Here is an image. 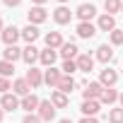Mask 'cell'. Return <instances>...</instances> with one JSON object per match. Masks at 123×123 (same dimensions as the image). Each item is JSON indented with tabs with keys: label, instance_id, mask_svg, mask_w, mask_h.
<instances>
[{
	"label": "cell",
	"instance_id": "7a4b0ae2",
	"mask_svg": "<svg viewBox=\"0 0 123 123\" xmlns=\"http://www.w3.org/2000/svg\"><path fill=\"white\" fill-rule=\"evenodd\" d=\"M60 80H63V70H58V68H46V70H43V82H46L48 87L58 89Z\"/></svg>",
	"mask_w": 123,
	"mask_h": 123
},
{
	"label": "cell",
	"instance_id": "5bb4252c",
	"mask_svg": "<svg viewBox=\"0 0 123 123\" xmlns=\"http://www.w3.org/2000/svg\"><path fill=\"white\" fill-rule=\"evenodd\" d=\"M99 82H101L104 87H113V85L118 82V73H116V70H111V68L106 65V68L101 70V75H99Z\"/></svg>",
	"mask_w": 123,
	"mask_h": 123
},
{
	"label": "cell",
	"instance_id": "7402d4cb",
	"mask_svg": "<svg viewBox=\"0 0 123 123\" xmlns=\"http://www.w3.org/2000/svg\"><path fill=\"white\" fill-rule=\"evenodd\" d=\"M51 104H53L55 109H65V106H68V94L53 89V92H51Z\"/></svg>",
	"mask_w": 123,
	"mask_h": 123
},
{
	"label": "cell",
	"instance_id": "9c48e42d",
	"mask_svg": "<svg viewBox=\"0 0 123 123\" xmlns=\"http://www.w3.org/2000/svg\"><path fill=\"white\" fill-rule=\"evenodd\" d=\"M70 19H73V12H70L65 5H58V7L53 10V22H55V24H70Z\"/></svg>",
	"mask_w": 123,
	"mask_h": 123
},
{
	"label": "cell",
	"instance_id": "7c38bea8",
	"mask_svg": "<svg viewBox=\"0 0 123 123\" xmlns=\"http://www.w3.org/2000/svg\"><path fill=\"white\" fill-rule=\"evenodd\" d=\"M60 55H63V60H75L80 55V48L75 41H65L63 46H60Z\"/></svg>",
	"mask_w": 123,
	"mask_h": 123
},
{
	"label": "cell",
	"instance_id": "60d3db41",
	"mask_svg": "<svg viewBox=\"0 0 123 123\" xmlns=\"http://www.w3.org/2000/svg\"><path fill=\"white\" fill-rule=\"evenodd\" d=\"M58 3H60V5H65V3H68V0H58Z\"/></svg>",
	"mask_w": 123,
	"mask_h": 123
},
{
	"label": "cell",
	"instance_id": "603a6c76",
	"mask_svg": "<svg viewBox=\"0 0 123 123\" xmlns=\"http://www.w3.org/2000/svg\"><path fill=\"white\" fill-rule=\"evenodd\" d=\"M22 39H24L27 43H34V41L39 39V27H34V24H27V27L22 29Z\"/></svg>",
	"mask_w": 123,
	"mask_h": 123
},
{
	"label": "cell",
	"instance_id": "4316f807",
	"mask_svg": "<svg viewBox=\"0 0 123 123\" xmlns=\"http://www.w3.org/2000/svg\"><path fill=\"white\" fill-rule=\"evenodd\" d=\"M121 3H123V0H104V10H106V15L121 12Z\"/></svg>",
	"mask_w": 123,
	"mask_h": 123
},
{
	"label": "cell",
	"instance_id": "44dd1931",
	"mask_svg": "<svg viewBox=\"0 0 123 123\" xmlns=\"http://www.w3.org/2000/svg\"><path fill=\"white\" fill-rule=\"evenodd\" d=\"M65 41H63V36H60V31H48L46 34V48H60V46H63Z\"/></svg>",
	"mask_w": 123,
	"mask_h": 123
},
{
	"label": "cell",
	"instance_id": "ac0fdd59",
	"mask_svg": "<svg viewBox=\"0 0 123 123\" xmlns=\"http://www.w3.org/2000/svg\"><path fill=\"white\" fill-rule=\"evenodd\" d=\"M97 29H99V31H109V34H111V31L116 29V19H113V15H101V17H99V22H97Z\"/></svg>",
	"mask_w": 123,
	"mask_h": 123
},
{
	"label": "cell",
	"instance_id": "83f0119b",
	"mask_svg": "<svg viewBox=\"0 0 123 123\" xmlns=\"http://www.w3.org/2000/svg\"><path fill=\"white\" fill-rule=\"evenodd\" d=\"M10 75H15V63L0 60V77H10Z\"/></svg>",
	"mask_w": 123,
	"mask_h": 123
},
{
	"label": "cell",
	"instance_id": "2e32d148",
	"mask_svg": "<svg viewBox=\"0 0 123 123\" xmlns=\"http://www.w3.org/2000/svg\"><path fill=\"white\" fill-rule=\"evenodd\" d=\"M55 58H58V51H53V48H43L41 55H39V63H41L43 68H53Z\"/></svg>",
	"mask_w": 123,
	"mask_h": 123
},
{
	"label": "cell",
	"instance_id": "5b68a950",
	"mask_svg": "<svg viewBox=\"0 0 123 123\" xmlns=\"http://www.w3.org/2000/svg\"><path fill=\"white\" fill-rule=\"evenodd\" d=\"M19 101L22 99H17L15 92H7V94L0 97V106H3V111H17L19 109Z\"/></svg>",
	"mask_w": 123,
	"mask_h": 123
},
{
	"label": "cell",
	"instance_id": "d590c367",
	"mask_svg": "<svg viewBox=\"0 0 123 123\" xmlns=\"http://www.w3.org/2000/svg\"><path fill=\"white\" fill-rule=\"evenodd\" d=\"M31 3H34V5H43V3H46V0H31Z\"/></svg>",
	"mask_w": 123,
	"mask_h": 123
},
{
	"label": "cell",
	"instance_id": "74e56055",
	"mask_svg": "<svg viewBox=\"0 0 123 123\" xmlns=\"http://www.w3.org/2000/svg\"><path fill=\"white\" fill-rule=\"evenodd\" d=\"M3 116H5V111H3V106H0V123H3Z\"/></svg>",
	"mask_w": 123,
	"mask_h": 123
},
{
	"label": "cell",
	"instance_id": "4dcf8cb0",
	"mask_svg": "<svg viewBox=\"0 0 123 123\" xmlns=\"http://www.w3.org/2000/svg\"><path fill=\"white\" fill-rule=\"evenodd\" d=\"M109 39H111V46H121L123 43V29H113L109 34Z\"/></svg>",
	"mask_w": 123,
	"mask_h": 123
},
{
	"label": "cell",
	"instance_id": "d4e9b609",
	"mask_svg": "<svg viewBox=\"0 0 123 123\" xmlns=\"http://www.w3.org/2000/svg\"><path fill=\"white\" fill-rule=\"evenodd\" d=\"M75 87H77V82H75L70 75H63V80H60V85H58V92H63V94H70Z\"/></svg>",
	"mask_w": 123,
	"mask_h": 123
},
{
	"label": "cell",
	"instance_id": "f546056e",
	"mask_svg": "<svg viewBox=\"0 0 123 123\" xmlns=\"http://www.w3.org/2000/svg\"><path fill=\"white\" fill-rule=\"evenodd\" d=\"M60 70H63V75L73 77V73H77V63H75V60H63V68H60Z\"/></svg>",
	"mask_w": 123,
	"mask_h": 123
},
{
	"label": "cell",
	"instance_id": "ab89813d",
	"mask_svg": "<svg viewBox=\"0 0 123 123\" xmlns=\"http://www.w3.org/2000/svg\"><path fill=\"white\" fill-rule=\"evenodd\" d=\"M118 101H121V106H123V92H121V97H118Z\"/></svg>",
	"mask_w": 123,
	"mask_h": 123
},
{
	"label": "cell",
	"instance_id": "ffe728a7",
	"mask_svg": "<svg viewBox=\"0 0 123 123\" xmlns=\"http://www.w3.org/2000/svg\"><path fill=\"white\" fill-rule=\"evenodd\" d=\"M12 92L17 94V97H27V94H31V85L22 77V80H15L12 82Z\"/></svg>",
	"mask_w": 123,
	"mask_h": 123
},
{
	"label": "cell",
	"instance_id": "f1b7e54d",
	"mask_svg": "<svg viewBox=\"0 0 123 123\" xmlns=\"http://www.w3.org/2000/svg\"><path fill=\"white\" fill-rule=\"evenodd\" d=\"M109 121H111V123H123V106L111 109V111H109Z\"/></svg>",
	"mask_w": 123,
	"mask_h": 123
},
{
	"label": "cell",
	"instance_id": "277c9868",
	"mask_svg": "<svg viewBox=\"0 0 123 123\" xmlns=\"http://www.w3.org/2000/svg\"><path fill=\"white\" fill-rule=\"evenodd\" d=\"M36 113H39V118H41V121H53V118H55V106L51 104V99H43V101L39 104Z\"/></svg>",
	"mask_w": 123,
	"mask_h": 123
},
{
	"label": "cell",
	"instance_id": "d6986e66",
	"mask_svg": "<svg viewBox=\"0 0 123 123\" xmlns=\"http://www.w3.org/2000/svg\"><path fill=\"white\" fill-rule=\"evenodd\" d=\"M97 31H99V29H97L92 22H80V24H77V36H80V39H92Z\"/></svg>",
	"mask_w": 123,
	"mask_h": 123
},
{
	"label": "cell",
	"instance_id": "d6a6232c",
	"mask_svg": "<svg viewBox=\"0 0 123 123\" xmlns=\"http://www.w3.org/2000/svg\"><path fill=\"white\" fill-rule=\"evenodd\" d=\"M22 123H43V121H41V118H39V113H27V116H24V121H22Z\"/></svg>",
	"mask_w": 123,
	"mask_h": 123
},
{
	"label": "cell",
	"instance_id": "8fae6325",
	"mask_svg": "<svg viewBox=\"0 0 123 123\" xmlns=\"http://www.w3.org/2000/svg\"><path fill=\"white\" fill-rule=\"evenodd\" d=\"M39 55H41V51H39L34 43H29L27 48H22V60H24V63H27L29 68L36 63V60H39Z\"/></svg>",
	"mask_w": 123,
	"mask_h": 123
},
{
	"label": "cell",
	"instance_id": "e0dca14e",
	"mask_svg": "<svg viewBox=\"0 0 123 123\" xmlns=\"http://www.w3.org/2000/svg\"><path fill=\"white\" fill-rule=\"evenodd\" d=\"M97 60H101L104 65H109L111 60H113V48H111L109 43H101V46L97 48Z\"/></svg>",
	"mask_w": 123,
	"mask_h": 123
},
{
	"label": "cell",
	"instance_id": "cb8c5ba5",
	"mask_svg": "<svg viewBox=\"0 0 123 123\" xmlns=\"http://www.w3.org/2000/svg\"><path fill=\"white\" fill-rule=\"evenodd\" d=\"M118 97H121V94H118L113 87H106V89L101 92V99H99V101H101V104H106V106H111L113 101H118Z\"/></svg>",
	"mask_w": 123,
	"mask_h": 123
},
{
	"label": "cell",
	"instance_id": "9a60e30c",
	"mask_svg": "<svg viewBox=\"0 0 123 123\" xmlns=\"http://www.w3.org/2000/svg\"><path fill=\"white\" fill-rule=\"evenodd\" d=\"M99 109H101V101H99V99H85L82 106H80V111H82L85 116H97Z\"/></svg>",
	"mask_w": 123,
	"mask_h": 123
},
{
	"label": "cell",
	"instance_id": "e575fe53",
	"mask_svg": "<svg viewBox=\"0 0 123 123\" xmlns=\"http://www.w3.org/2000/svg\"><path fill=\"white\" fill-rule=\"evenodd\" d=\"M3 3H5V5H7V7H17V5H19V3H22V0H3Z\"/></svg>",
	"mask_w": 123,
	"mask_h": 123
},
{
	"label": "cell",
	"instance_id": "52a82bcc",
	"mask_svg": "<svg viewBox=\"0 0 123 123\" xmlns=\"http://www.w3.org/2000/svg\"><path fill=\"white\" fill-rule=\"evenodd\" d=\"M104 89H106V87H104L101 82H87L82 97H85V99H101V92H104Z\"/></svg>",
	"mask_w": 123,
	"mask_h": 123
},
{
	"label": "cell",
	"instance_id": "b9f144b4",
	"mask_svg": "<svg viewBox=\"0 0 123 123\" xmlns=\"http://www.w3.org/2000/svg\"><path fill=\"white\" fill-rule=\"evenodd\" d=\"M121 12H123V3H121Z\"/></svg>",
	"mask_w": 123,
	"mask_h": 123
},
{
	"label": "cell",
	"instance_id": "484cf974",
	"mask_svg": "<svg viewBox=\"0 0 123 123\" xmlns=\"http://www.w3.org/2000/svg\"><path fill=\"white\" fill-rule=\"evenodd\" d=\"M19 58H22V48H17V46H7V48L3 51V60L15 63V60H19Z\"/></svg>",
	"mask_w": 123,
	"mask_h": 123
},
{
	"label": "cell",
	"instance_id": "f35d334b",
	"mask_svg": "<svg viewBox=\"0 0 123 123\" xmlns=\"http://www.w3.org/2000/svg\"><path fill=\"white\" fill-rule=\"evenodd\" d=\"M3 29H5V24H3V17H0V34H3Z\"/></svg>",
	"mask_w": 123,
	"mask_h": 123
},
{
	"label": "cell",
	"instance_id": "836d02e7",
	"mask_svg": "<svg viewBox=\"0 0 123 123\" xmlns=\"http://www.w3.org/2000/svg\"><path fill=\"white\" fill-rule=\"evenodd\" d=\"M80 123H99V121H97V116H82Z\"/></svg>",
	"mask_w": 123,
	"mask_h": 123
},
{
	"label": "cell",
	"instance_id": "4fadbf2b",
	"mask_svg": "<svg viewBox=\"0 0 123 123\" xmlns=\"http://www.w3.org/2000/svg\"><path fill=\"white\" fill-rule=\"evenodd\" d=\"M39 104H41V99H39L36 94H27V97H22V101H19V109H24L27 113H34V111L39 109Z\"/></svg>",
	"mask_w": 123,
	"mask_h": 123
},
{
	"label": "cell",
	"instance_id": "6da1fadb",
	"mask_svg": "<svg viewBox=\"0 0 123 123\" xmlns=\"http://www.w3.org/2000/svg\"><path fill=\"white\" fill-rule=\"evenodd\" d=\"M27 19H29V24L39 27V24H43V22L48 19V12L43 10V5H34V7L27 12Z\"/></svg>",
	"mask_w": 123,
	"mask_h": 123
},
{
	"label": "cell",
	"instance_id": "ba28073f",
	"mask_svg": "<svg viewBox=\"0 0 123 123\" xmlns=\"http://www.w3.org/2000/svg\"><path fill=\"white\" fill-rule=\"evenodd\" d=\"M75 15L80 17V22H89V19H92V17L97 15V7H94L92 3H82V5H77Z\"/></svg>",
	"mask_w": 123,
	"mask_h": 123
},
{
	"label": "cell",
	"instance_id": "1f68e13d",
	"mask_svg": "<svg viewBox=\"0 0 123 123\" xmlns=\"http://www.w3.org/2000/svg\"><path fill=\"white\" fill-rule=\"evenodd\" d=\"M7 89H12V82L7 77H0V94H7Z\"/></svg>",
	"mask_w": 123,
	"mask_h": 123
},
{
	"label": "cell",
	"instance_id": "30bf717a",
	"mask_svg": "<svg viewBox=\"0 0 123 123\" xmlns=\"http://www.w3.org/2000/svg\"><path fill=\"white\" fill-rule=\"evenodd\" d=\"M75 63H77V70H80V73H92V70H94V58H92L89 53H80V55L75 58Z\"/></svg>",
	"mask_w": 123,
	"mask_h": 123
},
{
	"label": "cell",
	"instance_id": "8d00e7d4",
	"mask_svg": "<svg viewBox=\"0 0 123 123\" xmlns=\"http://www.w3.org/2000/svg\"><path fill=\"white\" fill-rule=\"evenodd\" d=\"M58 123H73V121H70V118H60Z\"/></svg>",
	"mask_w": 123,
	"mask_h": 123
},
{
	"label": "cell",
	"instance_id": "3957f363",
	"mask_svg": "<svg viewBox=\"0 0 123 123\" xmlns=\"http://www.w3.org/2000/svg\"><path fill=\"white\" fill-rule=\"evenodd\" d=\"M0 39L5 41V46H15V43H17V39H22V29H17L15 24H10V27H5V29H3Z\"/></svg>",
	"mask_w": 123,
	"mask_h": 123
},
{
	"label": "cell",
	"instance_id": "8992f818",
	"mask_svg": "<svg viewBox=\"0 0 123 123\" xmlns=\"http://www.w3.org/2000/svg\"><path fill=\"white\" fill-rule=\"evenodd\" d=\"M24 80L31 85V89H36V87H41V85H43V70H39V68H34V65H31V68L27 70Z\"/></svg>",
	"mask_w": 123,
	"mask_h": 123
}]
</instances>
